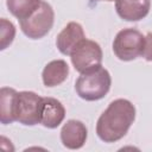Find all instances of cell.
<instances>
[{
    "mask_svg": "<svg viewBox=\"0 0 152 152\" xmlns=\"http://www.w3.org/2000/svg\"><path fill=\"white\" fill-rule=\"evenodd\" d=\"M86 38L82 26L76 21H70L58 33L56 38V45L61 53L70 56L74 49Z\"/></svg>",
    "mask_w": 152,
    "mask_h": 152,
    "instance_id": "obj_9",
    "label": "cell"
},
{
    "mask_svg": "<svg viewBox=\"0 0 152 152\" xmlns=\"http://www.w3.org/2000/svg\"><path fill=\"white\" fill-rule=\"evenodd\" d=\"M88 137V131L86 125L75 119L68 120L62 129H61V141L63 146L70 150H78L81 148Z\"/></svg>",
    "mask_w": 152,
    "mask_h": 152,
    "instance_id": "obj_8",
    "label": "cell"
},
{
    "mask_svg": "<svg viewBox=\"0 0 152 152\" xmlns=\"http://www.w3.org/2000/svg\"><path fill=\"white\" fill-rule=\"evenodd\" d=\"M55 21V12L50 4L42 0L37 11L26 19L19 20L23 33L31 39H40L52 28Z\"/></svg>",
    "mask_w": 152,
    "mask_h": 152,
    "instance_id": "obj_4",
    "label": "cell"
},
{
    "mask_svg": "<svg viewBox=\"0 0 152 152\" xmlns=\"http://www.w3.org/2000/svg\"><path fill=\"white\" fill-rule=\"evenodd\" d=\"M14 36H15L14 25L7 19L2 18L0 20V49L5 50L8 45H11L14 39Z\"/></svg>",
    "mask_w": 152,
    "mask_h": 152,
    "instance_id": "obj_14",
    "label": "cell"
},
{
    "mask_svg": "<svg viewBox=\"0 0 152 152\" xmlns=\"http://www.w3.org/2000/svg\"><path fill=\"white\" fill-rule=\"evenodd\" d=\"M18 91L13 88L2 87L0 89V121L4 125L12 124L15 120V102Z\"/></svg>",
    "mask_w": 152,
    "mask_h": 152,
    "instance_id": "obj_12",
    "label": "cell"
},
{
    "mask_svg": "<svg viewBox=\"0 0 152 152\" xmlns=\"http://www.w3.org/2000/svg\"><path fill=\"white\" fill-rule=\"evenodd\" d=\"M110 86V74L101 65L81 74L75 83V90L77 95L86 101H97L107 95Z\"/></svg>",
    "mask_w": 152,
    "mask_h": 152,
    "instance_id": "obj_2",
    "label": "cell"
},
{
    "mask_svg": "<svg viewBox=\"0 0 152 152\" xmlns=\"http://www.w3.org/2000/svg\"><path fill=\"white\" fill-rule=\"evenodd\" d=\"M65 118V108L53 97H42L39 106V124L48 128L58 127Z\"/></svg>",
    "mask_w": 152,
    "mask_h": 152,
    "instance_id": "obj_7",
    "label": "cell"
},
{
    "mask_svg": "<svg viewBox=\"0 0 152 152\" xmlns=\"http://www.w3.org/2000/svg\"><path fill=\"white\" fill-rule=\"evenodd\" d=\"M145 37L135 28H124L119 31L113 42L115 56L124 62H129L142 56Z\"/></svg>",
    "mask_w": 152,
    "mask_h": 152,
    "instance_id": "obj_3",
    "label": "cell"
},
{
    "mask_svg": "<svg viewBox=\"0 0 152 152\" xmlns=\"http://www.w3.org/2000/svg\"><path fill=\"white\" fill-rule=\"evenodd\" d=\"M69 75V65L63 59L49 62L42 72L43 83L45 87H56L63 83Z\"/></svg>",
    "mask_w": 152,
    "mask_h": 152,
    "instance_id": "obj_11",
    "label": "cell"
},
{
    "mask_svg": "<svg viewBox=\"0 0 152 152\" xmlns=\"http://www.w3.org/2000/svg\"><path fill=\"white\" fill-rule=\"evenodd\" d=\"M106 1H114V0H106Z\"/></svg>",
    "mask_w": 152,
    "mask_h": 152,
    "instance_id": "obj_16",
    "label": "cell"
},
{
    "mask_svg": "<svg viewBox=\"0 0 152 152\" xmlns=\"http://www.w3.org/2000/svg\"><path fill=\"white\" fill-rule=\"evenodd\" d=\"M151 8V0H115V10L119 17L126 21L144 19Z\"/></svg>",
    "mask_w": 152,
    "mask_h": 152,
    "instance_id": "obj_10",
    "label": "cell"
},
{
    "mask_svg": "<svg viewBox=\"0 0 152 152\" xmlns=\"http://www.w3.org/2000/svg\"><path fill=\"white\" fill-rule=\"evenodd\" d=\"M42 97L33 91H19L15 102V120L25 126L39 124V106Z\"/></svg>",
    "mask_w": 152,
    "mask_h": 152,
    "instance_id": "obj_6",
    "label": "cell"
},
{
    "mask_svg": "<svg viewBox=\"0 0 152 152\" xmlns=\"http://www.w3.org/2000/svg\"><path fill=\"white\" fill-rule=\"evenodd\" d=\"M42 0H7L6 5L12 15L23 20L32 15L40 6Z\"/></svg>",
    "mask_w": 152,
    "mask_h": 152,
    "instance_id": "obj_13",
    "label": "cell"
},
{
    "mask_svg": "<svg viewBox=\"0 0 152 152\" xmlns=\"http://www.w3.org/2000/svg\"><path fill=\"white\" fill-rule=\"evenodd\" d=\"M135 119V107L126 99H116L109 103L96 122V134L103 142L122 139Z\"/></svg>",
    "mask_w": 152,
    "mask_h": 152,
    "instance_id": "obj_1",
    "label": "cell"
},
{
    "mask_svg": "<svg viewBox=\"0 0 152 152\" xmlns=\"http://www.w3.org/2000/svg\"><path fill=\"white\" fill-rule=\"evenodd\" d=\"M102 50L101 46L90 39L84 38L71 52V63L76 71L80 74L93 70L101 66L102 63Z\"/></svg>",
    "mask_w": 152,
    "mask_h": 152,
    "instance_id": "obj_5",
    "label": "cell"
},
{
    "mask_svg": "<svg viewBox=\"0 0 152 152\" xmlns=\"http://www.w3.org/2000/svg\"><path fill=\"white\" fill-rule=\"evenodd\" d=\"M142 57L146 61L152 62V32L147 33L145 37V46H144Z\"/></svg>",
    "mask_w": 152,
    "mask_h": 152,
    "instance_id": "obj_15",
    "label": "cell"
}]
</instances>
